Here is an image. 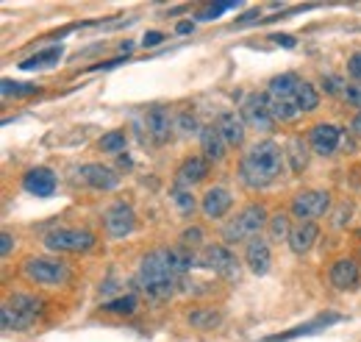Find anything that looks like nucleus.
I'll list each match as a JSON object with an SVG mask.
<instances>
[{"mask_svg": "<svg viewBox=\"0 0 361 342\" xmlns=\"http://www.w3.org/2000/svg\"><path fill=\"white\" fill-rule=\"evenodd\" d=\"M180 125H184V131L187 134H195L198 131V123H195V117H189V114H180V120H178Z\"/></svg>", "mask_w": 361, "mask_h": 342, "instance_id": "a19ab883", "label": "nucleus"}, {"mask_svg": "<svg viewBox=\"0 0 361 342\" xmlns=\"http://www.w3.org/2000/svg\"><path fill=\"white\" fill-rule=\"evenodd\" d=\"M217 128H220L223 139L228 142V147H239L245 142V120L237 117V111H223L217 120Z\"/></svg>", "mask_w": 361, "mask_h": 342, "instance_id": "412c9836", "label": "nucleus"}, {"mask_svg": "<svg viewBox=\"0 0 361 342\" xmlns=\"http://www.w3.org/2000/svg\"><path fill=\"white\" fill-rule=\"evenodd\" d=\"M12 248H15V237H12L9 231H3V234H0V253L9 256V253H12Z\"/></svg>", "mask_w": 361, "mask_h": 342, "instance_id": "ea45409f", "label": "nucleus"}, {"mask_svg": "<svg viewBox=\"0 0 361 342\" xmlns=\"http://www.w3.org/2000/svg\"><path fill=\"white\" fill-rule=\"evenodd\" d=\"M62 56H64L62 45H53V48H45V51L28 56L26 62H20V67L23 70H45V67H53L56 62H62Z\"/></svg>", "mask_w": 361, "mask_h": 342, "instance_id": "393cba45", "label": "nucleus"}, {"mask_svg": "<svg viewBox=\"0 0 361 342\" xmlns=\"http://www.w3.org/2000/svg\"><path fill=\"white\" fill-rule=\"evenodd\" d=\"M272 39H275V45H284V48H295V37H289V34H275Z\"/></svg>", "mask_w": 361, "mask_h": 342, "instance_id": "79ce46f5", "label": "nucleus"}, {"mask_svg": "<svg viewBox=\"0 0 361 342\" xmlns=\"http://www.w3.org/2000/svg\"><path fill=\"white\" fill-rule=\"evenodd\" d=\"M270 220H267V209L261 206V204H250V206H245L225 228H223V240L228 242V245H234V242H250L253 237H259V231L267 226Z\"/></svg>", "mask_w": 361, "mask_h": 342, "instance_id": "20e7f679", "label": "nucleus"}, {"mask_svg": "<svg viewBox=\"0 0 361 342\" xmlns=\"http://www.w3.org/2000/svg\"><path fill=\"white\" fill-rule=\"evenodd\" d=\"M0 92H3V98H28V95H37L39 87L37 84H23V81L3 78V81H0Z\"/></svg>", "mask_w": 361, "mask_h": 342, "instance_id": "cd10ccee", "label": "nucleus"}, {"mask_svg": "<svg viewBox=\"0 0 361 342\" xmlns=\"http://www.w3.org/2000/svg\"><path fill=\"white\" fill-rule=\"evenodd\" d=\"M242 120L245 125L256 128V131H272L275 128V117L270 111V103H267V95L264 92H250L242 103Z\"/></svg>", "mask_w": 361, "mask_h": 342, "instance_id": "1a4fd4ad", "label": "nucleus"}, {"mask_svg": "<svg viewBox=\"0 0 361 342\" xmlns=\"http://www.w3.org/2000/svg\"><path fill=\"white\" fill-rule=\"evenodd\" d=\"M136 287L153 298V300H164L175 292L178 287V276L172 273L169 262H167V251H153L147 253L142 262H139V270H136Z\"/></svg>", "mask_w": 361, "mask_h": 342, "instance_id": "f03ea898", "label": "nucleus"}, {"mask_svg": "<svg viewBox=\"0 0 361 342\" xmlns=\"http://www.w3.org/2000/svg\"><path fill=\"white\" fill-rule=\"evenodd\" d=\"M353 131H355V134L361 136V111H358V114L353 117Z\"/></svg>", "mask_w": 361, "mask_h": 342, "instance_id": "c03bdc74", "label": "nucleus"}, {"mask_svg": "<svg viewBox=\"0 0 361 342\" xmlns=\"http://www.w3.org/2000/svg\"><path fill=\"white\" fill-rule=\"evenodd\" d=\"M328 278H331V284L336 289H355L358 287V264L353 259H347V256L336 259L331 273H328Z\"/></svg>", "mask_w": 361, "mask_h": 342, "instance_id": "a211bd4d", "label": "nucleus"}, {"mask_svg": "<svg viewBox=\"0 0 361 342\" xmlns=\"http://www.w3.org/2000/svg\"><path fill=\"white\" fill-rule=\"evenodd\" d=\"M169 198H172V204L178 206L180 215H192L195 206H198V204H195V195H192L189 187H178V184H175V190L169 192Z\"/></svg>", "mask_w": 361, "mask_h": 342, "instance_id": "c756f323", "label": "nucleus"}, {"mask_svg": "<svg viewBox=\"0 0 361 342\" xmlns=\"http://www.w3.org/2000/svg\"><path fill=\"white\" fill-rule=\"evenodd\" d=\"M203 242V231L195 226V228H187L184 234H180V245H184V248H198Z\"/></svg>", "mask_w": 361, "mask_h": 342, "instance_id": "f704fd0d", "label": "nucleus"}, {"mask_svg": "<svg viewBox=\"0 0 361 342\" xmlns=\"http://www.w3.org/2000/svg\"><path fill=\"white\" fill-rule=\"evenodd\" d=\"M23 187H26V192H31L37 198H50L56 192V173L48 167H34L26 173Z\"/></svg>", "mask_w": 361, "mask_h": 342, "instance_id": "ddd939ff", "label": "nucleus"}, {"mask_svg": "<svg viewBox=\"0 0 361 342\" xmlns=\"http://www.w3.org/2000/svg\"><path fill=\"white\" fill-rule=\"evenodd\" d=\"M331 209V195L320 192V190H306L297 192L292 201V215L300 217V223H314L317 217H322Z\"/></svg>", "mask_w": 361, "mask_h": 342, "instance_id": "6e6552de", "label": "nucleus"}, {"mask_svg": "<svg viewBox=\"0 0 361 342\" xmlns=\"http://www.w3.org/2000/svg\"><path fill=\"white\" fill-rule=\"evenodd\" d=\"M192 28H195V26H192L189 20H184V23H178V26H175V34H189Z\"/></svg>", "mask_w": 361, "mask_h": 342, "instance_id": "37998d69", "label": "nucleus"}, {"mask_svg": "<svg viewBox=\"0 0 361 342\" xmlns=\"http://www.w3.org/2000/svg\"><path fill=\"white\" fill-rule=\"evenodd\" d=\"M23 273L28 281L34 284H45V287H59L70 278V267L59 259H48V256H31L23 264Z\"/></svg>", "mask_w": 361, "mask_h": 342, "instance_id": "39448f33", "label": "nucleus"}, {"mask_svg": "<svg viewBox=\"0 0 361 342\" xmlns=\"http://www.w3.org/2000/svg\"><path fill=\"white\" fill-rule=\"evenodd\" d=\"M42 312V300L26 292H15L3 306H0V325L6 331H23L28 328L37 314Z\"/></svg>", "mask_w": 361, "mask_h": 342, "instance_id": "7ed1b4c3", "label": "nucleus"}, {"mask_svg": "<svg viewBox=\"0 0 361 342\" xmlns=\"http://www.w3.org/2000/svg\"><path fill=\"white\" fill-rule=\"evenodd\" d=\"M209 176V159H203V156H189L184 164L178 167V176H175V181H178V187H195V184H201L203 179Z\"/></svg>", "mask_w": 361, "mask_h": 342, "instance_id": "2eb2a0df", "label": "nucleus"}, {"mask_svg": "<svg viewBox=\"0 0 361 342\" xmlns=\"http://www.w3.org/2000/svg\"><path fill=\"white\" fill-rule=\"evenodd\" d=\"M78 179L84 184H89L92 190H114L120 184V176L114 173L111 167L106 164H98V161H89V164H81L78 167Z\"/></svg>", "mask_w": 361, "mask_h": 342, "instance_id": "9b49d317", "label": "nucleus"}, {"mask_svg": "<svg viewBox=\"0 0 361 342\" xmlns=\"http://www.w3.org/2000/svg\"><path fill=\"white\" fill-rule=\"evenodd\" d=\"M267 103H270L272 117L281 120V123H289V120H295V117L300 114V109H297L295 100H286V98H270V95H267Z\"/></svg>", "mask_w": 361, "mask_h": 342, "instance_id": "a878e982", "label": "nucleus"}, {"mask_svg": "<svg viewBox=\"0 0 361 342\" xmlns=\"http://www.w3.org/2000/svg\"><path fill=\"white\" fill-rule=\"evenodd\" d=\"M284 156L292 167V173H303L306 164H308V145L303 136H289L286 139V147H284Z\"/></svg>", "mask_w": 361, "mask_h": 342, "instance_id": "5701e85b", "label": "nucleus"}, {"mask_svg": "<svg viewBox=\"0 0 361 342\" xmlns=\"http://www.w3.org/2000/svg\"><path fill=\"white\" fill-rule=\"evenodd\" d=\"M342 317L339 314H320L317 320H311V323H306V325H297V328H292V331H284V334H272V336H267L264 342H289V339H297V336H308V334H317L320 328H325V325H331V323H339Z\"/></svg>", "mask_w": 361, "mask_h": 342, "instance_id": "aec40b11", "label": "nucleus"}, {"mask_svg": "<svg viewBox=\"0 0 361 342\" xmlns=\"http://www.w3.org/2000/svg\"><path fill=\"white\" fill-rule=\"evenodd\" d=\"M289 234H292V223H289V217H286L284 212L272 215V217H270V237L281 242V240H289Z\"/></svg>", "mask_w": 361, "mask_h": 342, "instance_id": "2f4dec72", "label": "nucleus"}, {"mask_svg": "<svg viewBox=\"0 0 361 342\" xmlns=\"http://www.w3.org/2000/svg\"><path fill=\"white\" fill-rule=\"evenodd\" d=\"M125 145H128V139H125L122 131H109V134H103V136L98 139V147L106 150V153H122Z\"/></svg>", "mask_w": 361, "mask_h": 342, "instance_id": "7c9ffc66", "label": "nucleus"}, {"mask_svg": "<svg viewBox=\"0 0 361 342\" xmlns=\"http://www.w3.org/2000/svg\"><path fill=\"white\" fill-rule=\"evenodd\" d=\"M284 159L286 156L278 142L261 139V142L250 145V150H245V156L239 161V179L250 190H264L284 173Z\"/></svg>", "mask_w": 361, "mask_h": 342, "instance_id": "f257e3e1", "label": "nucleus"}, {"mask_svg": "<svg viewBox=\"0 0 361 342\" xmlns=\"http://www.w3.org/2000/svg\"><path fill=\"white\" fill-rule=\"evenodd\" d=\"M245 262H248V267H250L256 276H264V273L270 270V262H272L267 240L253 237V240L248 242V248H245Z\"/></svg>", "mask_w": 361, "mask_h": 342, "instance_id": "f3484780", "label": "nucleus"}, {"mask_svg": "<svg viewBox=\"0 0 361 342\" xmlns=\"http://www.w3.org/2000/svg\"><path fill=\"white\" fill-rule=\"evenodd\" d=\"M303 78H297L295 73H284V75H275L267 87V95L270 98H286V100H295V92L300 87Z\"/></svg>", "mask_w": 361, "mask_h": 342, "instance_id": "b1692460", "label": "nucleus"}, {"mask_svg": "<svg viewBox=\"0 0 361 342\" xmlns=\"http://www.w3.org/2000/svg\"><path fill=\"white\" fill-rule=\"evenodd\" d=\"M347 75L355 78V81H361V51L347 59Z\"/></svg>", "mask_w": 361, "mask_h": 342, "instance_id": "e433bc0d", "label": "nucleus"}, {"mask_svg": "<svg viewBox=\"0 0 361 342\" xmlns=\"http://www.w3.org/2000/svg\"><path fill=\"white\" fill-rule=\"evenodd\" d=\"M201 147H203V159H209V161H223L228 153V142L223 139L217 125H209L201 131Z\"/></svg>", "mask_w": 361, "mask_h": 342, "instance_id": "6ab92c4d", "label": "nucleus"}, {"mask_svg": "<svg viewBox=\"0 0 361 342\" xmlns=\"http://www.w3.org/2000/svg\"><path fill=\"white\" fill-rule=\"evenodd\" d=\"M228 9H237V3L234 0H220V3H212V6H206L201 15H198V20H217L223 12H228Z\"/></svg>", "mask_w": 361, "mask_h": 342, "instance_id": "72a5a7b5", "label": "nucleus"}, {"mask_svg": "<svg viewBox=\"0 0 361 342\" xmlns=\"http://www.w3.org/2000/svg\"><path fill=\"white\" fill-rule=\"evenodd\" d=\"M189 323H192L195 328H214V325L220 323V314H217V312H209V309H198V312L189 314Z\"/></svg>", "mask_w": 361, "mask_h": 342, "instance_id": "473e14b6", "label": "nucleus"}, {"mask_svg": "<svg viewBox=\"0 0 361 342\" xmlns=\"http://www.w3.org/2000/svg\"><path fill=\"white\" fill-rule=\"evenodd\" d=\"M103 223H106V234L111 240H122V237H128L136 228V215H133V209L125 201H117V204H111L106 209Z\"/></svg>", "mask_w": 361, "mask_h": 342, "instance_id": "9d476101", "label": "nucleus"}, {"mask_svg": "<svg viewBox=\"0 0 361 342\" xmlns=\"http://www.w3.org/2000/svg\"><path fill=\"white\" fill-rule=\"evenodd\" d=\"M136 306H139L136 295H120V298L106 300V303H103V312H109V314H133Z\"/></svg>", "mask_w": 361, "mask_h": 342, "instance_id": "c85d7f7f", "label": "nucleus"}, {"mask_svg": "<svg viewBox=\"0 0 361 342\" xmlns=\"http://www.w3.org/2000/svg\"><path fill=\"white\" fill-rule=\"evenodd\" d=\"M172 125H175V120H172V114H169L167 106H150V109H147V114H145V128H147V134H150L153 142L164 145V142L172 136Z\"/></svg>", "mask_w": 361, "mask_h": 342, "instance_id": "f8f14e48", "label": "nucleus"}, {"mask_svg": "<svg viewBox=\"0 0 361 342\" xmlns=\"http://www.w3.org/2000/svg\"><path fill=\"white\" fill-rule=\"evenodd\" d=\"M317 237H320V228H317L314 223H300V226H295L292 234H289V248H292V253H297V256L308 253V251L314 248Z\"/></svg>", "mask_w": 361, "mask_h": 342, "instance_id": "4be33fe9", "label": "nucleus"}, {"mask_svg": "<svg viewBox=\"0 0 361 342\" xmlns=\"http://www.w3.org/2000/svg\"><path fill=\"white\" fill-rule=\"evenodd\" d=\"M164 42V34L161 31H147L145 37H142V45L145 48H156V45H161Z\"/></svg>", "mask_w": 361, "mask_h": 342, "instance_id": "58836bf2", "label": "nucleus"}, {"mask_svg": "<svg viewBox=\"0 0 361 342\" xmlns=\"http://www.w3.org/2000/svg\"><path fill=\"white\" fill-rule=\"evenodd\" d=\"M322 89H325V92H331V95L344 92V89H342V78H339V75H322Z\"/></svg>", "mask_w": 361, "mask_h": 342, "instance_id": "4c0bfd02", "label": "nucleus"}, {"mask_svg": "<svg viewBox=\"0 0 361 342\" xmlns=\"http://www.w3.org/2000/svg\"><path fill=\"white\" fill-rule=\"evenodd\" d=\"M195 264H203L209 270H214L220 278L225 281H239V262L237 256L228 251V245H206L203 256L195 259Z\"/></svg>", "mask_w": 361, "mask_h": 342, "instance_id": "0eeeda50", "label": "nucleus"}, {"mask_svg": "<svg viewBox=\"0 0 361 342\" xmlns=\"http://www.w3.org/2000/svg\"><path fill=\"white\" fill-rule=\"evenodd\" d=\"M203 215L206 217H212V220H217V217H225L228 215V209L234 206V195L225 190V187H212L206 195H203Z\"/></svg>", "mask_w": 361, "mask_h": 342, "instance_id": "dca6fc26", "label": "nucleus"}, {"mask_svg": "<svg viewBox=\"0 0 361 342\" xmlns=\"http://www.w3.org/2000/svg\"><path fill=\"white\" fill-rule=\"evenodd\" d=\"M45 245L56 253H84L95 245V234L84 228H56L45 237Z\"/></svg>", "mask_w": 361, "mask_h": 342, "instance_id": "423d86ee", "label": "nucleus"}, {"mask_svg": "<svg viewBox=\"0 0 361 342\" xmlns=\"http://www.w3.org/2000/svg\"><path fill=\"white\" fill-rule=\"evenodd\" d=\"M308 142H311V147L320 156H331L339 147V142H342V128H336L331 123H320V125L311 128V139Z\"/></svg>", "mask_w": 361, "mask_h": 342, "instance_id": "4468645a", "label": "nucleus"}, {"mask_svg": "<svg viewBox=\"0 0 361 342\" xmlns=\"http://www.w3.org/2000/svg\"><path fill=\"white\" fill-rule=\"evenodd\" d=\"M342 98L347 100V106H355V109L361 111V87H358V84H350V87H344Z\"/></svg>", "mask_w": 361, "mask_h": 342, "instance_id": "c9c22d12", "label": "nucleus"}, {"mask_svg": "<svg viewBox=\"0 0 361 342\" xmlns=\"http://www.w3.org/2000/svg\"><path fill=\"white\" fill-rule=\"evenodd\" d=\"M295 103H297L300 111H314L320 106V95H317V89L308 81H300V87L295 92Z\"/></svg>", "mask_w": 361, "mask_h": 342, "instance_id": "bb28decb", "label": "nucleus"}]
</instances>
